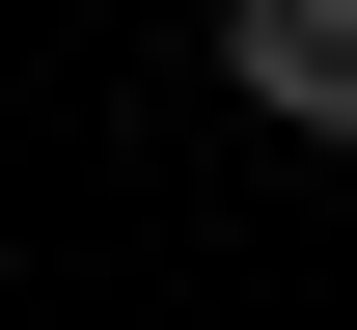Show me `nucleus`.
Instances as JSON below:
<instances>
[{
  "mask_svg": "<svg viewBox=\"0 0 357 330\" xmlns=\"http://www.w3.org/2000/svg\"><path fill=\"white\" fill-rule=\"evenodd\" d=\"M220 83L275 138H357V0H220Z\"/></svg>",
  "mask_w": 357,
  "mask_h": 330,
  "instance_id": "1",
  "label": "nucleus"
}]
</instances>
